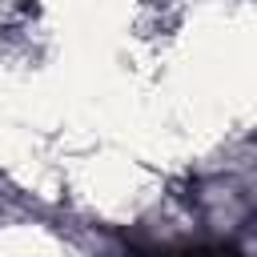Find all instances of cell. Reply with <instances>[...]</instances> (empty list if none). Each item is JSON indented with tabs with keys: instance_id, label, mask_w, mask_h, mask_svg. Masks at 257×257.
<instances>
[{
	"instance_id": "1",
	"label": "cell",
	"mask_w": 257,
	"mask_h": 257,
	"mask_svg": "<svg viewBox=\"0 0 257 257\" xmlns=\"http://www.w3.org/2000/svg\"><path fill=\"white\" fill-rule=\"evenodd\" d=\"M165 257H237L233 249H181V253H165Z\"/></svg>"
}]
</instances>
